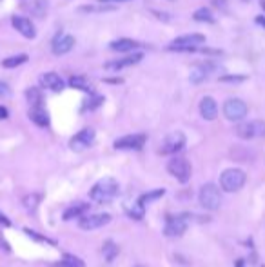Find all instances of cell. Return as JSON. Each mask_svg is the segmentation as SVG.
Listing matches in <instances>:
<instances>
[{
    "label": "cell",
    "instance_id": "obj_8",
    "mask_svg": "<svg viewBox=\"0 0 265 267\" xmlns=\"http://www.w3.org/2000/svg\"><path fill=\"white\" fill-rule=\"evenodd\" d=\"M185 147V135L182 131L169 133L160 145V155H176Z\"/></svg>",
    "mask_w": 265,
    "mask_h": 267
},
{
    "label": "cell",
    "instance_id": "obj_10",
    "mask_svg": "<svg viewBox=\"0 0 265 267\" xmlns=\"http://www.w3.org/2000/svg\"><path fill=\"white\" fill-rule=\"evenodd\" d=\"M109 222H111V214H107V213H95V214H84V216H80L78 227L84 229V231H95V229L104 227L105 224H109Z\"/></svg>",
    "mask_w": 265,
    "mask_h": 267
},
{
    "label": "cell",
    "instance_id": "obj_22",
    "mask_svg": "<svg viewBox=\"0 0 265 267\" xmlns=\"http://www.w3.org/2000/svg\"><path fill=\"white\" fill-rule=\"evenodd\" d=\"M215 68L213 64H209L207 68L205 66H198V68H195L193 71H191V76H189V80H191V84H202L207 80V76H209V71Z\"/></svg>",
    "mask_w": 265,
    "mask_h": 267
},
{
    "label": "cell",
    "instance_id": "obj_12",
    "mask_svg": "<svg viewBox=\"0 0 265 267\" xmlns=\"http://www.w3.org/2000/svg\"><path fill=\"white\" fill-rule=\"evenodd\" d=\"M142 58H144V53H140V51H132L131 55L122 56V58H116V60L105 62L104 69L105 71H113V73H116V71H120V69H124V68L136 66L138 62H142Z\"/></svg>",
    "mask_w": 265,
    "mask_h": 267
},
{
    "label": "cell",
    "instance_id": "obj_36",
    "mask_svg": "<svg viewBox=\"0 0 265 267\" xmlns=\"http://www.w3.org/2000/svg\"><path fill=\"white\" fill-rule=\"evenodd\" d=\"M0 226H2V227H11V220L7 218V216L2 211H0Z\"/></svg>",
    "mask_w": 265,
    "mask_h": 267
},
{
    "label": "cell",
    "instance_id": "obj_25",
    "mask_svg": "<svg viewBox=\"0 0 265 267\" xmlns=\"http://www.w3.org/2000/svg\"><path fill=\"white\" fill-rule=\"evenodd\" d=\"M102 253H104V256H105V260L107 262H113L116 256H118V253H120V249H118V246L113 242V240H105L104 242V246H102Z\"/></svg>",
    "mask_w": 265,
    "mask_h": 267
},
{
    "label": "cell",
    "instance_id": "obj_3",
    "mask_svg": "<svg viewBox=\"0 0 265 267\" xmlns=\"http://www.w3.org/2000/svg\"><path fill=\"white\" fill-rule=\"evenodd\" d=\"M247 182V175L242 169H236V167H231V169H225L220 177V187H222L225 193H238Z\"/></svg>",
    "mask_w": 265,
    "mask_h": 267
},
{
    "label": "cell",
    "instance_id": "obj_29",
    "mask_svg": "<svg viewBox=\"0 0 265 267\" xmlns=\"http://www.w3.org/2000/svg\"><path fill=\"white\" fill-rule=\"evenodd\" d=\"M104 96L102 95H95V93H91V98L89 100H85L84 102V107H82V111H93V109H98L102 104H104Z\"/></svg>",
    "mask_w": 265,
    "mask_h": 267
},
{
    "label": "cell",
    "instance_id": "obj_13",
    "mask_svg": "<svg viewBox=\"0 0 265 267\" xmlns=\"http://www.w3.org/2000/svg\"><path fill=\"white\" fill-rule=\"evenodd\" d=\"M75 36L73 35H67V33H56V36L53 38L51 42V49H53V53L55 55H66V53H69L71 49L75 48Z\"/></svg>",
    "mask_w": 265,
    "mask_h": 267
},
{
    "label": "cell",
    "instance_id": "obj_7",
    "mask_svg": "<svg viewBox=\"0 0 265 267\" xmlns=\"http://www.w3.org/2000/svg\"><path fill=\"white\" fill-rule=\"evenodd\" d=\"M167 171L180 182V184H187L189 178H191V164L187 162V158L183 157H175L169 160Z\"/></svg>",
    "mask_w": 265,
    "mask_h": 267
},
{
    "label": "cell",
    "instance_id": "obj_38",
    "mask_svg": "<svg viewBox=\"0 0 265 267\" xmlns=\"http://www.w3.org/2000/svg\"><path fill=\"white\" fill-rule=\"evenodd\" d=\"M0 249H4V251H9V246H7L6 238L2 236V233H0Z\"/></svg>",
    "mask_w": 265,
    "mask_h": 267
},
{
    "label": "cell",
    "instance_id": "obj_20",
    "mask_svg": "<svg viewBox=\"0 0 265 267\" xmlns=\"http://www.w3.org/2000/svg\"><path fill=\"white\" fill-rule=\"evenodd\" d=\"M85 213H89V204H84V202H78L75 206L67 207L64 211L62 218L64 220H73V218H78V216H84Z\"/></svg>",
    "mask_w": 265,
    "mask_h": 267
},
{
    "label": "cell",
    "instance_id": "obj_1",
    "mask_svg": "<svg viewBox=\"0 0 265 267\" xmlns=\"http://www.w3.org/2000/svg\"><path fill=\"white\" fill-rule=\"evenodd\" d=\"M118 189H120L118 182H116L115 178L107 177V178L98 180L97 184L93 185L89 196L95 200V202H98V204H102V202H111V200L118 195Z\"/></svg>",
    "mask_w": 265,
    "mask_h": 267
},
{
    "label": "cell",
    "instance_id": "obj_11",
    "mask_svg": "<svg viewBox=\"0 0 265 267\" xmlns=\"http://www.w3.org/2000/svg\"><path fill=\"white\" fill-rule=\"evenodd\" d=\"M147 137L144 133H134V135H126V137L115 140L113 147L115 149H124V151H138L144 147Z\"/></svg>",
    "mask_w": 265,
    "mask_h": 267
},
{
    "label": "cell",
    "instance_id": "obj_16",
    "mask_svg": "<svg viewBox=\"0 0 265 267\" xmlns=\"http://www.w3.org/2000/svg\"><path fill=\"white\" fill-rule=\"evenodd\" d=\"M40 84H42L46 89H51L53 93H60V91H64V88H66L64 78L58 75V73H55V71L44 73V75L40 76Z\"/></svg>",
    "mask_w": 265,
    "mask_h": 267
},
{
    "label": "cell",
    "instance_id": "obj_6",
    "mask_svg": "<svg viewBox=\"0 0 265 267\" xmlns=\"http://www.w3.org/2000/svg\"><path fill=\"white\" fill-rule=\"evenodd\" d=\"M189 222H191V213H180L176 216H167V224L164 227V233L166 236H182V234L187 231Z\"/></svg>",
    "mask_w": 265,
    "mask_h": 267
},
{
    "label": "cell",
    "instance_id": "obj_19",
    "mask_svg": "<svg viewBox=\"0 0 265 267\" xmlns=\"http://www.w3.org/2000/svg\"><path fill=\"white\" fill-rule=\"evenodd\" d=\"M28 117H29V120H31L33 124H36L38 127H48L49 125V115L42 106H38V107H31L28 113Z\"/></svg>",
    "mask_w": 265,
    "mask_h": 267
},
{
    "label": "cell",
    "instance_id": "obj_27",
    "mask_svg": "<svg viewBox=\"0 0 265 267\" xmlns=\"http://www.w3.org/2000/svg\"><path fill=\"white\" fill-rule=\"evenodd\" d=\"M166 195V189L162 187V189H154V191H149V193H144L142 196L138 198V202H142L144 206H147V204H151V202H156L158 198H162Z\"/></svg>",
    "mask_w": 265,
    "mask_h": 267
},
{
    "label": "cell",
    "instance_id": "obj_43",
    "mask_svg": "<svg viewBox=\"0 0 265 267\" xmlns=\"http://www.w3.org/2000/svg\"><path fill=\"white\" fill-rule=\"evenodd\" d=\"M260 7H262V11L265 13V0H262V2H260Z\"/></svg>",
    "mask_w": 265,
    "mask_h": 267
},
{
    "label": "cell",
    "instance_id": "obj_5",
    "mask_svg": "<svg viewBox=\"0 0 265 267\" xmlns=\"http://www.w3.org/2000/svg\"><path fill=\"white\" fill-rule=\"evenodd\" d=\"M249 113L247 104L242 98H227L223 104V117L231 122H242Z\"/></svg>",
    "mask_w": 265,
    "mask_h": 267
},
{
    "label": "cell",
    "instance_id": "obj_2",
    "mask_svg": "<svg viewBox=\"0 0 265 267\" xmlns=\"http://www.w3.org/2000/svg\"><path fill=\"white\" fill-rule=\"evenodd\" d=\"M205 44V36L200 33H191L178 36L167 46L169 51H178V53H195L200 49V46Z\"/></svg>",
    "mask_w": 265,
    "mask_h": 267
},
{
    "label": "cell",
    "instance_id": "obj_21",
    "mask_svg": "<svg viewBox=\"0 0 265 267\" xmlns=\"http://www.w3.org/2000/svg\"><path fill=\"white\" fill-rule=\"evenodd\" d=\"M67 86L73 89H78V91H82V93H93V88H91L89 80L82 75H73L67 80Z\"/></svg>",
    "mask_w": 265,
    "mask_h": 267
},
{
    "label": "cell",
    "instance_id": "obj_23",
    "mask_svg": "<svg viewBox=\"0 0 265 267\" xmlns=\"http://www.w3.org/2000/svg\"><path fill=\"white\" fill-rule=\"evenodd\" d=\"M26 100L31 107H38V106H42L44 104V93L42 89L38 88H28L26 89Z\"/></svg>",
    "mask_w": 265,
    "mask_h": 267
},
{
    "label": "cell",
    "instance_id": "obj_17",
    "mask_svg": "<svg viewBox=\"0 0 265 267\" xmlns=\"http://www.w3.org/2000/svg\"><path fill=\"white\" fill-rule=\"evenodd\" d=\"M200 115H202L203 120H216L218 117V104L213 96H203L200 100Z\"/></svg>",
    "mask_w": 265,
    "mask_h": 267
},
{
    "label": "cell",
    "instance_id": "obj_32",
    "mask_svg": "<svg viewBox=\"0 0 265 267\" xmlns=\"http://www.w3.org/2000/svg\"><path fill=\"white\" fill-rule=\"evenodd\" d=\"M40 195H29V196H26L24 198V206H26V209L28 211H35L36 209V206L40 204Z\"/></svg>",
    "mask_w": 265,
    "mask_h": 267
},
{
    "label": "cell",
    "instance_id": "obj_24",
    "mask_svg": "<svg viewBox=\"0 0 265 267\" xmlns=\"http://www.w3.org/2000/svg\"><path fill=\"white\" fill-rule=\"evenodd\" d=\"M29 60V56L26 53H18V55H13V56H7L2 60V68L6 69H13V68H18L22 64H26Z\"/></svg>",
    "mask_w": 265,
    "mask_h": 267
},
{
    "label": "cell",
    "instance_id": "obj_14",
    "mask_svg": "<svg viewBox=\"0 0 265 267\" xmlns=\"http://www.w3.org/2000/svg\"><path fill=\"white\" fill-rule=\"evenodd\" d=\"M95 142V131L89 129V127H85V129L78 131L75 137L69 140V147L73 151H84L87 149L89 145H93Z\"/></svg>",
    "mask_w": 265,
    "mask_h": 267
},
{
    "label": "cell",
    "instance_id": "obj_39",
    "mask_svg": "<svg viewBox=\"0 0 265 267\" xmlns=\"http://www.w3.org/2000/svg\"><path fill=\"white\" fill-rule=\"evenodd\" d=\"M225 2H227V0H213V6H216V7H225Z\"/></svg>",
    "mask_w": 265,
    "mask_h": 267
},
{
    "label": "cell",
    "instance_id": "obj_28",
    "mask_svg": "<svg viewBox=\"0 0 265 267\" xmlns=\"http://www.w3.org/2000/svg\"><path fill=\"white\" fill-rule=\"evenodd\" d=\"M60 266H62V267H85V262L82 260V258L75 256V254L66 253L62 256V262H60Z\"/></svg>",
    "mask_w": 265,
    "mask_h": 267
},
{
    "label": "cell",
    "instance_id": "obj_15",
    "mask_svg": "<svg viewBox=\"0 0 265 267\" xmlns=\"http://www.w3.org/2000/svg\"><path fill=\"white\" fill-rule=\"evenodd\" d=\"M11 26H13L24 38H35L36 36L35 24L29 20V18H26V17H20V15L11 17Z\"/></svg>",
    "mask_w": 265,
    "mask_h": 267
},
{
    "label": "cell",
    "instance_id": "obj_41",
    "mask_svg": "<svg viewBox=\"0 0 265 267\" xmlns=\"http://www.w3.org/2000/svg\"><path fill=\"white\" fill-rule=\"evenodd\" d=\"M153 13H154V15H158V18H164V20H169L167 13H160V11H154V9H153Z\"/></svg>",
    "mask_w": 265,
    "mask_h": 267
},
{
    "label": "cell",
    "instance_id": "obj_37",
    "mask_svg": "<svg viewBox=\"0 0 265 267\" xmlns=\"http://www.w3.org/2000/svg\"><path fill=\"white\" fill-rule=\"evenodd\" d=\"M7 117H9V109L6 106H0V120H6Z\"/></svg>",
    "mask_w": 265,
    "mask_h": 267
},
{
    "label": "cell",
    "instance_id": "obj_42",
    "mask_svg": "<svg viewBox=\"0 0 265 267\" xmlns=\"http://www.w3.org/2000/svg\"><path fill=\"white\" fill-rule=\"evenodd\" d=\"M98 2H127V0H98Z\"/></svg>",
    "mask_w": 265,
    "mask_h": 267
},
{
    "label": "cell",
    "instance_id": "obj_4",
    "mask_svg": "<svg viewBox=\"0 0 265 267\" xmlns=\"http://www.w3.org/2000/svg\"><path fill=\"white\" fill-rule=\"evenodd\" d=\"M198 200H200V206L207 211H216L220 204H222V195L218 189L216 184H205L202 185V189L198 193Z\"/></svg>",
    "mask_w": 265,
    "mask_h": 267
},
{
    "label": "cell",
    "instance_id": "obj_35",
    "mask_svg": "<svg viewBox=\"0 0 265 267\" xmlns=\"http://www.w3.org/2000/svg\"><path fill=\"white\" fill-rule=\"evenodd\" d=\"M9 95H11V89H9L7 82L0 80V98H6V96H9Z\"/></svg>",
    "mask_w": 265,
    "mask_h": 267
},
{
    "label": "cell",
    "instance_id": "obj_26",
    "mask_svg": "<svg viewBox=\"0 0 265 267\" xmlns=\"http://www.w3.org/2000/svg\"><path fill=\"white\" fill-rule=\"evenodd\" d=\"M193 18L196 22H205V24H213L215 22V15L211 11L209 7H198L195 13H193Z\"/></svg>",
    "mask_w": 265,
    "mask_h": 267
},
{
    "label": "cell",
    "instance_id": "obj_9",
    "mask_svg": "<svg viewBox=\"0 0 265 267\" xmlns=\"http://www.w3.org/2000/svg\"><path fill=\"white\" fill-rule=\"evenodd\" d=\"M236 135L244 140H252V138L265 137V122L254 120V122H242L236 125Z\"/></svg>",
    "mask_w": 265,
    "mask_h": 267
},
{
    "label": "cell",
    "instance_id": "obj_45",
    "mask_svg": "<svg viewBox=\"0 0 265 267\" xmlns=\"http://www.w3.org/2000/svg\"><path fill=\"white\" fill-rule=\"evenodd\" d=\"M264 267H265V266H264Z\"/></svg>",
    "mask_w": 265,
    "mask_h": 267
},
{
    "label": "cell",
    "instance_id": "obj_44",
    "mask_svg": "<svg viewBox=\"0 0 265 267\" xmlns=\"http://www.w3.org/2000/svg\"><path fill=\"white\" fill-rule=\"evenodd\" d=\"M236 266H238V267H244V264H242V262H238Z\"/></svg>",
    "mask_w": 265,
    "mask_h": 267
},
{
    "label": "cell",
    "instance_id": "obj_40",
    "mask_svg": "<svg viewBox=\"0 0 265 267\" xmlns=\"http://www.w3.org/2000/svg\"><path fill=\"white\" fill-rule=\"evenodd\" d=\"M256 24L265 29V17H256Z\"/></svg>",
    "mask_w": 265,
    "mask_h": 267
},
{
    "label": "cell",
    "instance_id": "obj_34",
    "mask_svg": "<svg viewBox=\"0 0 265 267\" xmlns=\"http://www.w3.org/2000/svg\"><path fill=\"white\" fill-rule=\"evenodd\" d=\"M218 80H220V82H229V84L244 82V80H247V75H222Z\"/></svg>",
    "mask_w": 265,
    "mask_h": 267
},
{
    "label": "cell",
    "instance_id": "obj_30",
    "mask_svg": "<svg viewBox=\"0 0 265 267\" xmlns=\"http://www.w3.org/2000/svg\"><path fill=\"white\" fill-rule=\"evenodd\" d=\"M82 13H105V11H115V6H105V2H100L98 6H82Z\"/></svg>",
    "mask_w": 265,
    "mask_h": 267
},
{
    "label": "cell",
    "instance_id": "obj_33",
    "mask_svg": "<svg viewBox=\"0 0 265 267\" xmlns=\"http://www.w3.org/2000/svg\"><path fill=\"white\" fill-rule=\"evenodd\" d=\"M24 233L28 234V236H31L33 240H36V242H40V244H51V246H55V242H53V240L46 238V236L35 233V231H31V229H24Z\"/></svg>",
    "mask_w": 265,
    "mask_h": 267
},
{
    "label": "cell",
    "instance_id": "obj_18",
    "mask_svg": "<svg viewBox=\"0 0 265 267\" xmlns=\"http://www.w3.org/2000/svg\"><path fill=\"white\" fill-rule=\"evenodd\" d=\"M140 48V42L132 40V38H118V40H113L109 44V49L111 51H116V53H132Z\"/></svg>",
    "mask_w": 265,
    "mask_h": 267
},
{
    "label": "cell",
    "instance_id": "obj_31",
    "mask_svg": "<svg viewBox=\"0 0 265 267\" xmlns=\"http://www.w3.org/2000/svg\"><path fill=\"white\" fill-rule=\"evenodd\" d=\"M144 213H146V206H144L142 202H136V204H134V206L129 209V213H127V214H129L131 218H134V220H142V218H144Z\"/></svg>",
    "mask_w": 265,
    "mask_h": 267
}]
</instances>
